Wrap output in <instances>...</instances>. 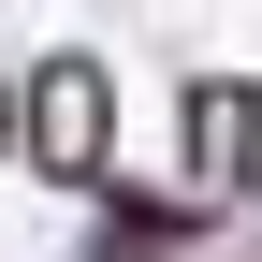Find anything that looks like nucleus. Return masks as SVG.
<instances>
[{
    "label": "nucleus",
    "instance_id": "obj_1",
    "mask_svg": "<svg viewBox=\"0 0 262 262\" xmlns=\"http://www.w3.org/2000/svg\"><path fill=\"white\" fill-rule=\"evenodd\" d=\"M44 146L88 160V73H44Z\"/></svg>",
    "mask_w": 262,
    "mask_h": 262
}]
</instances>
